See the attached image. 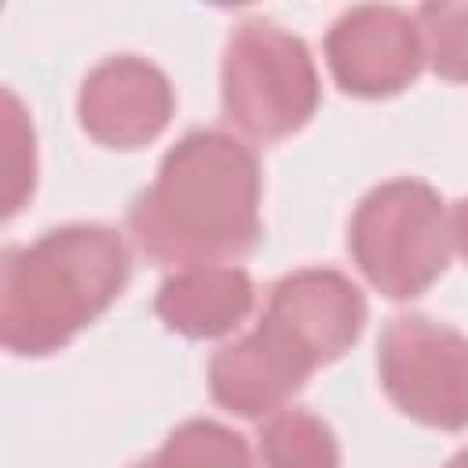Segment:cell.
Here are the masks:
<instances>
[{
    "instance_id": "1",
    "label": "cell",
    "mask_w": 468,
    "mask_h": 468,
    "mask_svg": "<svg viewBox=\"0 0 468 468\" xmlns=\"http://www.w3.org/2000/svg\"><path fill=\"white\" fill-rule=\"evenodd\" d=\"M263 176L252 146L219 128L186 132L128 205V230L157 267L249 256L260 227Z\"/></svg>"
},
{
    "instance_id": "2",
    "label": "cell",
    "mask_w": 468,
    "mask_h": 468,
    "mask_svg": "<svg viewBox=\"0 0 468 468\" xmlns=\"http://www.w3.org/2000/svg\"><path fill=\"white\" fill-rule=\"evenodd\" d=\"M369 318L362 289L333 267H303L271 285L260 325L208 358V395L234 417L260 420L355 347Z\"/></svg>"
},
{
    "instance_id": "3",
    "label": "cell",
    "mask_w": 468,
    "mask_h": 468,
    "mask_svg": "<svg viewBox=\"0 0 468 468\" xmlns=\"http://www.w3.org/2000/svg\"><path fill=\"white\" fill-rule=\"evenodd\" d=\"M132 256L106 223H66L0 260V344L48 358L88 329L128 285Z\"/></svg>"
},
{
    "instance_id": "4",
    "label": "cell",
    "mask_w": 468,
    "mask_h": 468,
    "mask_svg": "<svg viewBox=\"0 0 468 468\" xmlns=\"http://www.w3.org/2000/svg\"><path fill=\"white\" fill-rule=\"evenodd\" d=\"M450 216L424 179H388L351 212L347 252L362 278L388 300L428 292L450 267Z\"/></svg>"
},
{
    "instance_id": "5",
    "label": "cell",
    "mask_w": 468,
    "mask_h": 468,
    "mask_svg": "<svg viewBox=\"0 0 468 468\" xmlns=\"http://www.w3.org/2000/svg\"><path fill=\"white\" fill-rule=\"evenodd\" d=\"M223 117L256 143L296 135L322 102L318 69L303 37L267 18H245L230 29L219 66Z\"/></svg>"
},
{
    "instance_id": "6",
    "label": "cell",
    "mask_w": 468,
    "mask_h": 468,
    "mask_svg": "<svg viewBox=\"0 0 468 468\" xmlns=\"http://www.w3.org/2000/svg\"><path fill=\"white\" fill-rule=\"evenodd\" d=\"M388 402L439 431L468 428V336L428 314H395L377 340Z\"/></svg>"
},
{
    "instance_id": "7",
    "label": "cell",
    "mask_w": 468,
    "mask_h": 468,
    "mask_svg": "<svg viewBox=\"0 0 468 468\" xmlns=\"http://www.w3.org/2000/svg\"><path fill=\"white\" fill-rule=\"evenodd\" d=\"M325 66L355 99H391L424 69V37L410 11L391 4L347 7L325 33Z\"/></svg>"
},
{
    "instance_id": "8",
    "label": "cell",
    "mask_w": 468,
    "mask_h": 468,
    "mask_svg": "<svg viewBox=\"0 0 468 468\" xmlns=\"http://www.w3.org/2000/svg\"><path fill=\"white\" fill-rule=\"evenodd\" d=\"M176 113V88L161 66L139 55H110L77 91V121L88 139L110 150L154 143Z\"/></svg>"
},
{
    "instance_id": "9",
    "label": "cell",
    "mask_w": 468,
    "mask_h": 468,
    "mask_svg": "<svg viewBox=\"0 0 468 468\" xmlns=\"http://www.w3.org/2000/svg\"><path fill=\"white\" fill-rule=\"evenodd\" d=\"M256 307V285L234 263H190L168 274L154 296V314L168 333L216 340L234 333Z\"/></svg>"
},
{
    "instance_id": "10",
    "label": "cell",
    "mask_w": 468,
    "mask_h": 468,
    "mask_svg": "<svg viewBox=\"0 0 468 468\" xmlns=\"http://www.w3.org/2000/svg\"><path fill=\"white\" fill-rule=\"evenodd\" d=\"M128 468H256V461L245 435L219 420L194 417L176 424L150 457H139Z\"/></svg>"
},
{
    "instance_id": "11",
    "label": "cell",
    "mask_w": 468,
    "mask_h": 468,
    "mask_svg": "<svg viewBox=\"0 0 468 468\" xmlns=\"http://www.w3.org/2000/svg\"><path fill=\"white\" fill-rule=\"evenodd\" d=\"M263 468H340L336 431L311 410H278L260 428Z\"/></svg>"
},
{
    "instance_id": "12",
    "label": "cell",
    "mask_w": 468,
    "mask_h": 468,
    "mask_svg": "<svg viewBox=\"0 0 468 468\" xmlns=\"http://www.w3.org/2000/svg\"><path fill=\"white\" fill-rule=\"evenodd\" d=\"M417 26L424 37V58L435 77L450 84H468V0H431L417 7Z\"/></svg>"
},
{
    "instance_id": "13",
    "label": "cell",
    "mask_w": 468,
    "mask_h": 468,
    "mask_svg": "<svg viewBox=\"0 0 468 468\" xmlns=\"http://www.w3.org/2000/svg\"><path fill=\"white\" fill-rule=\"evenodd\" d=\"M4 172H7V190H4V216L11 219L37 186V135L33 124L11 88H4Z\"/></svg>"
},
{
    "instance_id": "14",
    "label": "cell",
    "mask_w": 468,
    "mask_h": 468,
    "mask_svg": "<svg viewBox=\"0 0 468 468\" xmlns=\"http://www.w3.org/2000/svg\"><path fill=\"white\" fill-rule=\"evenodd\" d=\"M450 238H453V249L461 252V260L468 263V197H461L450 212Z\"/></svg>"
},
{
    "instance_id": "15",
    "label": "cell",
    "mask_w": 468,
    "mask_h": 468,
    "mask_svg": "<svg viewBox=\"0 0 468 468\" xmlns=\"http://www.w3.org/2000/svg\"><path fill=\"white\" fill-rule=\"evenodd\" d=\"M442 468H468V446H464V450H457Z\"/></svg>"
}]
</instances>
